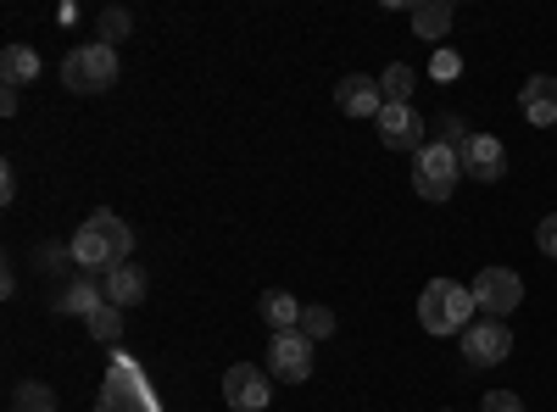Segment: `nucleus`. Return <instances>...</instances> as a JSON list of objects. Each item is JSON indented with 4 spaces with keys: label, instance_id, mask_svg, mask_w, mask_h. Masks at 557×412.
I'll list each match as a JSON object with an SVG mask.
<instances>
[{
    "label": "nucleus",
    "instance_id": "1",
    "mask_svg": "<svg viewBox=\"0 0 557 412\" xmlns=\"http://www.w3.org/2000/svg\"><path fill=\"white\" fill-rule=\"evenodd\" d=\"M474 290L457 285V279H430L424 296H418V324H424V335H462L474 324Z\"/></svg>",
    "mask_w": 557,
    "mask_h": 412
},
{
    "label": "nucleus",
    "instance_id": "2",
    "mask_svg": "<svg viewBox=\"0 0 557 412\" xmlns=\"http://www.w3.org/2000/svg\"><path fill=\"white\" fill-rule=\"evenodd\" d=\"M457 178H462V151L451 140H430L424 151L412 157V190L424 201H451Z\"/></svg>",
    "mask_w": 557,
    "mask_h": 412
},
{
    "label": "nucleus",
    "instance_id": "3",
    "mask_svg": "<svg viewBox=\"0 0 557 412\" xmlns=\"http://www.w3.org/2000/svg\"><path fill=\"white\" fill-rule=\"evenodd\" d=\"M117 51L112 45H73L67 51V62H62V84L67 89H78V96H101V89H112L117 84Z\"/></svg>",
    "mask_w": 557,
    "mask_h": 412
},
{
    "label": "nucleus",
    "instance_id": "4",
    "mask_svg": "<svg viewBox=\"0 0 557 412\" xmlns=\"http://www.w3.org/2000/svg\"><path fill=\"white\" fill-rule=\"evenodd\" d=\"M96 412H151V385L128 362L123 346L112 351V374H107V390H101V407Z\"/></svg>",
    "mask_w": 557,
    "mask_h": 412
},
{
    "label": "nucleus",
    "instance_id": "5",
    "mask_svg": "<svg viewBox=\"0 0 557 412\" xmlns=\"http://www.w3.org/2000/svg\"><path fill=\"white\" fill-rule=\"evenodd\" d=\"M469 290H474V307L491 312V317H502V324H507V312L524 307V279H519L513 267H480Z\"/></svg>",
    "mask_w": 557,
    "mask_h": 412
},
{
    "label": "nucleus",
    "instance_id": "6",
    "mask_svg": "<svg viewBox=\"0 0 557 412\" xmlns=\"http://www.w3.org/2000/svg\"><path fill=\"white\" fill-rule=\"evenodd\" d=\"M262 369L278 379V385H307L312 379V340L301 329L290 335H268V362Z\"/></svg>",
    "mask_w": 557,
    "mask_h": 412
},
{
    "label": "nucleus",
    "instance_id": "7",
    "mask_svg": "<svg viewBox=\"0 0 557 412\" xmlns=\"http://www.w3.org/2000/svg\"><path fill=\"white\" fill-rule=\"evenodd\" d=\"M223 401H228V412H262L273 401V374L257 369V362H235L223 374Z\"/></svg>",
    "mask_w": 557,
    "mask_h": 412
},
{
    "label": "nucleus",
    "instance_id": "8",
    "mask_svg": "<svg viewBox=\"0 0 557 412\" xmlns=\"http://www.w3.org/2000/svg\"><path fill=\"white\" fill-rule=\"evenodd\" d=\"M457 340H462V357H469L474 369H496V362H507V351H513V329H507L502 317H480V324H469Z\"/></svg>",
    "mask_w": 557,
    "mask_h": 412
},
{
    "label": "nucleus",
    "instance_id": "9",
    "mask_svg": "<svg viewBox=\"0 0 557 412\" xmlns=\"http://www.w3.org/2000/svg\"><path fill=\"white\" fill-rule=\"evenodd\" d=\"M380 123V140H385V151H407V157H418L430 140H424V117H418V107H391L385 101V112L374 117Z\"/></svg>",
    "mask_w": 557,
    "mask_h": 412
},
{
    "label": "nucleus",
    "instance_id": "10",
    "mask_svg": "<svg viewBox=\"0 0 557 412\" xmlns=\"http://www.w3.org/2000/svg\"><path fill=\"white\" fill-rule=\"evenodd\" d=\"M457 151H462V173L480 178V185H496V178L507 173V146L496 140V134H469Z\"/></svg>",
    "mask_w": 557,
    "mask_h": 412
},
{
    "label": "nucleus",
    "instance_id": "11",
    "mask_svg": "<svg viewBox=\"0 0 557 412\" xmlns=\"http://www.w3.org/2000/svg\"><path fill=\"white\" fill-rule=\"evenodd\" d=\"M335 107L346 117H380L385 112V89H380V78H368V73H346L335 84Z\"/></svg>",
    "mask_w": 557,
    "mask_h": 412
},
{
    "label": "nucleus",
    "instance_id": "12",
    "mask_svg": "<svg viewBox=\"0 0 557 412\" xmlns=\"http://www.w3.org/2000/svg\"><path fill=\"white\" fill-rule=\"evenodd\" d=\"M519 112H524V123H535V128H557V78H552V73L524 78Z\"/></svg>",
    "mask_w": 557,
    "mask_h": 412
},
{
    "label": "nucleus",
    "instance_id": "13",
    "mask_svg": "<svg viewBox=\"0 0 557 412\" xmlns=\"http://www.w3.org/2000/svg\"><path fill=\"white\" fill-rule=\"evenodd\" d=\"M67 251H73V262L78 267H117V251H112V240H107V228L101 223H78V235L67 240Z\"/></svg>",
    "mask_w": 557,
    "mask_h": 412
},
{
    "label": "nucleus",
    "instance_id": "14",
    "mask_svg": "<svg viewBox=\"0 0 557 412\" xmlns=\"http://www.w3.org/2000/svg\"><path fill=\"white\" fill-rule=\"evenodd\" d=\"M101 290H107V301L112 307H139V301H146V290H151V279H146V273H139L134 262H117V267H107L101 273Z\"/></svg>",
    "mask_w": 557,
    "mask_h": 412
},
{
    "label": "nucleus",
    "instance_id": "15",
    "mask_svg": "<svg viewBox=\"0 0 557 412\" xmlns=\"http://www.w3.org/2000/svg\"><path fill=\"white\" fill-rule=\"evenodd\" d=\"M301 301L290 296V290H268L262 301H257V317L268 324V335H290V329H301Z\"/></svg>",
    "mask_w": 557,
    "mask_h": 412
},
{
    "label": "nucleus",
    "instance_id": "16",
    "mask_svg": "<svg viewBox=\"0 0 557 412\" xmlns=\"http://www.w3.org/2000/svg\"><path fill=\"white\" fill-rule=\"evenodd\" d=\"M39 51L34 45H7V51H0V84L7 89H23V84H34L39 78Z\"/></svg>",
    "mask_w": 557,
    "mask_h": 412
},
{
    "label": "nucleus",
    "instance_id": "17",
    "mask_svg": "<svg viewBox=\"0 0 557 412\" xmlns=\"http://www.w3.org/2000/svg\"><path fill=\"white\" fill-rule=\"evenodd\" d=\"M446 28H451V0H418V7H412V34L418 39L441 45Z\"/></svg>",
    "mask_w": 557,
    "mask_h": 412
},
{
    "label": "nucleus",
    "instance_id": "18",
    "mask_svg": "<svg viewBox=\"0 0 557 412\" xmlns=\"http://www.w3.org/2000/svg\"><path fill=\"white\" fill-rule=\"evenodd\" d=\"M57 307H62V312H73V317H84V324H89V317H96V312L107 307V290H101L96 279H73V285H67V296H62Z\"/></svg>",
    "mask_w": 557,
    "mask_h": 412
},
{
    "label": "nucleus",
    "instance_id": "19",
    "mask_svg": "<svg viewBox=\"0 0 557 412\" xmlns=\"http://www.w3.org/2000/svg\"><path fill=\"white\" fill-rule=\"evenodd\" d=\"M412 84H418V73H412L407 62H391V67L380 73V89H385L391 107H412Z\"/></svg>",
    "mask_w": 557,
    "mask_h": 412
},
{
    "label": "nucleus",
    "instance_id": "20",
    "mask_svg": "<svg viewBox=\"0 0 557 412\" xmlns=\"http://www.w3.org/2000/svg\"><path fill=\"white\" fill-rule=\"evenodd\" d=\"M89 223H101V228H107V240H112L117 262H128V257H134V228H128L117 212H107V207H101V212H89Z\"/></svg>",
    "mask_w": 557,
    "mask_h": 412
},
{
    "label": "nucleus",
    "instance_id": "21",
    "mask_svg": "<svg viewBox=\"0 0 557 412\" xmlns=\"http://www.w3.org/2000/svg\"><path fill=\"white\" fill-rule=\"evenodd\" d=\"M12 412H57V390L51 385H17L12 390Z\"/></svg>",
    "mask_w": 557,
    "mask_h": 412
},
{
    "label": "nucleus",
    "instance_id": "22",
    "mask_svg": "<svg viewBox=\"0 0 557 412\" xmlns=\"http://www.w3.org/2000/svg\"><path fill=\"white\" fill-rule=\"evenodd\" d=\"M89 335H96L101 346H117V335H123V307H112V301H107L96 317H89Z\"/></svg>",
    "mask_w": 557,
    "mask_h": 412
},
{
    "label": "nucleus",
    "instance_id": "23",
    "mask_svg": "<svg viewBox=\"0 0 557 412\" xmlns=\"http://www.w3.org/2000/svg\"><path fill=\"white\" fill-rule=\"evenodd\" d=\"M128 34H134V17L123 7H107L101 12V45H112V51H117V39H128Z\"/></svg>",
    "mask_w": 557,
    "mask_h": 412
},
{
    "label": "nucleus",
    "instance_id": "24",
    "mask_svg": "<svg viewBox=\"0 0 557 412\" xmlns=\"http://www.w3.org/2000/svg\"><path fill=\"white\" fill-rule=\"evenodd\" d=\"M301 335H307V340H330V335H335V312H330V307H307V312H301Z\"/></svg>",
    "mask_w": 557,
    "mask_h": 412
},
{
    "label": "nucleus",
    "instance_id": "25",
    "mask_svg": "<svg viewBox=\"0 0 557 412\" xmlns=\"http://www.w3.org/2000/svg\"><path fill=\"white\" fill-rule=\"evenodd\" d=\"M535 246H541V257H557V212H546L535 223Z\"/></svg>",
    "mask_w": 557,
    "mask_h": 412
},
{
    "label": "nucleus",
    "instance_id": "26",
    "mask_svg": "<svg viewBox=\"0 0 557 412\" xmlns=\"http://www.w3.org/2000/svg\"><path fill=\"white\" fill-rule=\"evenodd\" d=\"M480 412H524V401H519L513 390H491V396L480 401Z\"/></svg>",
    "mask_w": 557,
    "mask_h": 412
},
{
    "label": "nucleus",
    "instance_id": "27",
    "mask_svg": "<svg viewBox=\"0 0 557 412\" xmlns=\"http://www.w3.org/2000/svg\"><path fill=\"white\" fill-rule=\"evenodd\" d=\"M17 196V178H12V167H0V201H12Z\"/></svg>",
    "mask_w": 557,
    "mask_h": 412
}]
</instances>
